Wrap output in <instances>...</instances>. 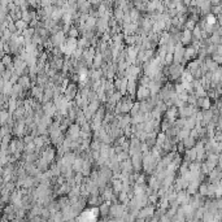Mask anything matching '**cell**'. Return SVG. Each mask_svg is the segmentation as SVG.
I'll return each mask as SVG.
<instances>
[{"mask_svg": "<svg viewBox=\"0 0 222 222\" xmlns=\"http://www.w3.org/2000/svg\"><path fill=\"white\" fill-rule=\"evenodd\" d=\"M111 205H112L111 201H103V203L99 205L100 218H101V220H104L105 217L109 216V213H111Z\"/></svg>", "mask_w": 222, "mask_h": 222, "instance_id": "16", "label": "cell"}, {"mask_svg": "<svg viewBox=\"0 0 222 222\" xmlns=\"http://www.w3.org/2000/svg\"><path fill=\"white\" fill-rule=\"evenodd\" d=\"M190 135H191V129H188V127H183V129H181L179 134H178V138H179L181 140H183V139L188 138Z\"/></svg>", "mask_w": 222, "mask_h": 222, "instance_id": "29", "label": "cell"}, {"mask_svg": "<svg viewBox=\"0 0 222 222\" xmlns=\"http://www.w3.org/2000/svg\"><path fill=\"white\" fill-rule=\"evenodd\" d=\"M220 101H221V104H222V98H221V99H220Z\"/></svg>", "mask_w": 222, "mask_h": 222, "instance_id": "41", "label": "cell"}, {"mask_svg": "<svg viewBox=\"0 0 222 222\" xmlns=\"http://www.w3.org/2000/svg\"><path fill=\"white\" fill-rule=\"evenodd\" d=\"M185 72L183 64H172L169 66V81L177 82L182 77V73Z\"/></svg>", "mask_w": 222, "mask_h": 222, "instance_id": "2", "label": "cell"}, {"mask_svg": "<svg viewBox=\"0 0 222 222\" xmlns=\"http://www.w3.org/2000/svg\"><path fill=\"white\" fill-rule=\"evenodd\" d=\"M129 78V77H127ZM138 79L137 78H129V83H127V94L130 95L131 98L135 99L137 96V91H138Z\"/></svg>", "mask_w": 222, "mask_h": 222, "instance_id": "10", "label": "cell"}, {"mask_svg": "<svg viewBox=\"0 0 222 222\" xmlns=\"http://www.w3.org/2000/svg\"><path fill=\"white\" fill-rule=\"evenodd\" d=\"M130 17H131V21L133 22H138L139 21V9L137 8H131L130 9Z\"/></svg>", "mask_w": 222, "mask_h": 222, "instance_id": "32", "label": "cell"}, {"mask_svg": "<svg viewBox=\"0 0 222 222\" xmlns=\"http://www.w3.org/2000/svg\"><path fill=\"white\" fill-rule=\"evenodd\" d=\"M65 34H66V33H64L63 30H60V31H57L56 34H51L50 40L52 42V44H53L55 47L56 46H61V44H64V43H65V40H66Z\"/></svg>", "mask_w": 222, "mask_h": 222, "instance_id": "8", "label": "cell"}, {"mask_svg": "<svg viewBox=\"0 0 222 222\" xmlns=\"http://www.w3.org/2000/svg\"><path fill=\"white\" fill-rule=\"evenodd\" d=\"M183 143H185V146H186V150H188V148H192V147H195L196 146V139L195 138H192V137H188V138H186V139H183Z\"/></svg>", "mask_w": 222, "mask_h": 222, "instance_id": "28", "label": "cell"}, {"mask_svg": "<svg viewBox=\"0 0 222 222\" xmlns=\"http://www.w3.org/2000/svg\"><path fill=\"white\" fill-rule=\"evenodd\" d=\"M68 35L69 37H73V38H79L81 31H79V29H78L77 26H72L70 30L68 31Z\"/></svg>", "mask_w": 222, "mask_h": 222, "instance_id": "30", "label": "cell"}, {"mask_svg": "<svg viewBox=\"0 0 222 222\" xmlns=\"http://www.w3.org/2000/svg\"><path fill=\"white\" fill-rule=\"evenodd\" d=\"M166 139H168V135H166V133H165V131L157 133V138H156V144H157V146H162Z\"/></svg>", "mask_w": 222, "mask_h": 222, "instance_id": "27", "label": "cell"}, {"mask_svg": "<svg viewBox=\"0 0 222 222\" xmlns=\"http://www.w3.org/2000/svg\"><path fill=\"white\" fill-rule=\"evenodd\" d=\"M104 56H103V53L101 52H96V55H95V57H94V61H92V68L94 69H100L103 66V64H104Z\"/></svg>", "mask_w": 222, "mask_h": 222, "instance_id": "19", "label": "cell"}, {"mask_svg": "<svg viewBox=\"0 0 222 222\" xmlns=\"http://www.w3.org/2000/svg\"><path fill=\"white\" fill-rule=\"evenodd\" d=\"M185 51L186 48L183 47L182 43H178L175 46V50H174V64H182L183 63V56H185Z\"/></svg>", "mask_w": 222, "mask_h": 222, "instance_id": "6", "label": "cell"}, {"mask_svg": "<svg viewBox=\"0 0 222 222\" xmlns=\"http://www.w3.org/2000/svg\"><path fill=\"white\" fill-rule=\"evenodd\" d=\"M138 152H142V140L138 137L133 135L130 138V148H129V153L130 156L138 153Z\"/></svg>", "mask_w": 222, "mask_h": 222, "instance_id": "4", "label": "cell"}, {"mask_svg": "<svg viewBox=\"0 0 222 222\" xmlns=\"http://www.w3.org/2000/svg\"><path fill=\"white\" fill-rule=\"evenodd\" d=\"M64 13L65 12L63 11V8H55L53 12H52V14H51V18L53 21H56V22H59L60 20H63Z\"/></svg>", "mask_w": 222, "mask_h": 222, "instance_id": "21", "label": "cell"}, {"mask_svg": "<svg viewBox=\"0 0 222 222\" xmlns=\"http://www.w3.org/2000/svg\"><path fill=\"white\" fill-rule=\"evenodd\" d=\"M208 178H209V182H212V183H217V182H220L222 179V168H220V166L214 168L209 173Z\"/></svg>", "mask_w": 222, "mask_h": 222, "instance_id": "14", "label": "cell"}, {"mask_svg": "<svg viewBox=\"0 0 222 222\" xmlns=\"http://www.w3.org/2000/svg\"><path fill=\"white\" fill-rule=\"evenodd\" d=\"M151 90L148 86H143V85H139L138 86V91H137V96L135 99L139 100V101H143V100H147L151 98Z\"/></svg>", "mask_w": 222, "mask_h": 222, "instance_id": "5", "label": "cell"}, {"mask_svg": "<svg viewBox=\"0 0 222 222\" xmlns=\"http://www.w3.org/2000/svg\"><path fill=\"white\" fill-rule=\"evenodd\" d=\"M91 46V42L88 38H86L85 35H82L81 38H78V47H81V48H88Z\"/></svg>", "mask_w": 222, "mask_h": 222, "instance_id": "23", "label": "cell"}, {"mask_svg": "<svg viewBox=\"0 0 222 222\" xmlns=\"http://www.w3.org/2000/svg\"><path fill=\"white\" fill-rule=\"evenodd\" d=\"M65 135L66 137H69L70 139H78L81 137V126L78 125L77 122H74V124H72L70 126H69V129L66 130V133H65Z\"/></svg>", "mask_w": 222, "mask_h": 222, "instance_id": "7", "label": "cell"}, {"mask_svg": "<svg viewBox=\"0 0 222 222\" xmlns=\"http://www.w3.org/2000/svg\"><path fill=\"white\" fill-rule=\"evenodd\" d=\"M212 56V59L214 60L216 63H218L220 65H222V55H218V53H213V55H211Z\"/></svg>", "mask_w": 222, "mask_h": 222, "instance_id": "39", "label": "cell"}, {"mask_svg": "<svg viewBox=\"0 0 222 222\" xmlns=\"http://www.w3.org/2000/svg\"><path fill=\"white\" fill-rule=\"evenodd\" d=\"M164 65H166V66H170L172 64H174V56L173 53H166V56H165L164 59Z\"/></svg>", "mask_w": 222, "mask_h": 222, "instance_id": "35", "label": "cell"}, {"mask_svg": "<svg viewBox=\"0 0 222 222\" xmlns=\"http://www.w3.org/2000/svg\"><path fill=\"white\" fill-rule=\"evenodd\" d=\"M192 39H194V35H192V30H188V29H185L182 31V35H181V43L183 46H190L192 43Z\"/></svg>", "mask_w": 222, "mask_h": 222, "instance_id": "13", "label": "cell"}, {"mask_svg": "<svg viewBox=\"0 0 222 222\" xmlns=\"http://www.w3.org/2000/svg\"><path fill=\"white\" fill-rule=\"evenodd\" d=\"M43 95H44V87H42V86H39V85H34L31 87V90H30V96L35 98L40 103H42Z\"/></svg>", "mask_w": 222, "mask_h": 222, "instance_id": "11", "label": "cell"}, {"mask_svg": "<svg viewBox=\"0 0 222 222\" xmlns=\"http://www.w3.org/2000/svg\"><path fill=\"white\" fill-rule=\"evenodd\" d=\"M196 107L198 108H201V109H209V108L212 107V103H211L209 96H200V98H198Z\"/></svg>", "mask_w": 222, "mask_h": 222, "instance_id": "18", "label": "cell"}, {"mask_svg": "<svg viewBox=\"0 0 222 222\" xmlns=\"http://www.w3.org/2000/svg\"><path fill=\"white\" fill-rule=\"evenodd\" d=\"M199 194H201L203 196H208V185L207 183H200V186H199Z\"/></svg>", "mask_w": 222, "mask_h": 222, "instance_id": "36", "label": "cell"}, {"mask_svg": "<svg viewBox=\"0 0 222 222\" xmlns=\"http://www.w3.org/2000/svg\"><path fill=\"white\" fill-rule=\"evenodd\" d=\"M205 21L208 24H212V25H216L217 24V18H216V14H208Z\"/></svg>", "mask_w": 222, "mask_h": 222, "instance_id": "38", "label": "cell"}, {"mask_svg": "<svg viewBox=\"0 0 222 222\" xmlns=\"http://www.w3.org/2000/svg\"><path fill=\"white\" fill-rule=\"evenodd\" d=\"M101 104H103V103H101V100H100V99H96V100H92V101H90V104H88V107H87V108L90 109V112H92L94 114H95V113H96V111L100 108V105H101Z\"/></svg>", "mask_w": 222, "mask_h": 222, "instance_id": "22", "label": "cell"}, {"mask_svg": "<svg viewBox=\"0 0 222 222\" xmlns=\"http://www.w3.org/2000/svg\"><path fill=\"white\" fill-rule=\"evenodd\" d=\"M100 218V211L99 207H88L85 208L81 212V214L77 217L78 221H95Z\"/></svg>", "mask_w": 222, "mask_h": 222, "instance_id": "1", "label": "cell"}, {"mask_svg": "<svg viewBox=\"0 0 222 222\" xmlns=\"http://www.w3.org/2000/svg\"><path fill=\"white\" fill-rule=\"evenodd\" d=\"M186 26H185V29H188V30H194L195 29V26L198 25V21H195L194 18H188L186 21V24H185Z\"/></svg>", "mask_w": 222, "mask_h": 222, "instance_id": "34", "label": "cell"}, {"mask_svg": "<svg viewBox=\"0 0 222 222\" xmlns=\"http://www.w3.org/2000/svg\"><path fill=\"white\" fill-rule=\"evenodd\" d=\"M138 113H140V101H139V100L134 103L131 111H130V114L131 116H135V114H138Z\"/></svg>", "mask_w": 222, "mask_h": 222, "instance_id": "33", "label": "cell"}, {"mask_svg": "<svg viewBox=\"0 0 222 222\" xmlns=\"http://www.w3.org/2000/svg\"><path fill=\"white\" fill-rule=\"evenodd\" d=\"M124 135L127 137V138H131L134 135V131H133L131 125H129V126H126V127H124Z\"/></svg>", "mask_w": 222, "mask_h": 222, "instance_id": "37", "label": "cell"}, {"mask_svg": "<svg viewBox=\"0 0 222 222\" xmlns=\"http://www.w3.org/2000/svg\"><path fill=\"white\" fill-rule=\"evenodd\" d=\"M37 166H38V169H39V170H40L42 173H44V172H47V170H50V166H51V165L47 162L46 159L39 157L38 161H37Z\"/></svg>", "mask_w": 222, "mask_h": 222, "instance_id": "20", "label": "cell"}, {"mask_svg": "<svg viewBox=\"0 0 222 222\" xmlns=\"http://www.w3.org/2000/svg\"><path fill=\"white\" fill-rule=\"evenodd\" d=\"M211 3H212L213 7H214V5H220V4H221V0H211Z\"/></svg>", "mask_w": 222, "mask_h": 222, "instance_id": "40", "label": "cell"}, {"mask_svg": "<svg viewBox=\"0 0 222 222\" xmlns=\"http://www.w3.org/2000/svg\"><path fill=\"white\" fill-rule=\"evenodd\" d=\"M198 56V51L194 48V47H187L186 51H185V56H183V63L182 64H186V63H190L192 60L196 59Z\"/></svg>", "mask_w": 222, "mask_h": 222, "instance_id": "12", "label": "cell"}, {"mask_svg": "<svg viewBox=\"0 0 222 222\" xmlns=\"http://www.w3.org/2000/svg\"><path fill=\"white\" fill-rule=\"evenodd\" d=\"M78 94H79V87H78V83H74V82H70V83L66 86V88L64 90V95L69 100H72V101L76 99Z\"/></svg>", "mask_w": 222, "mask_h": 222, "instance_id": "3", "label": "cell"}, {"mask_svg": "<svg viewBox=\"0 0 222 222\" xmlns=\"http://www.w3.org/2000/svg\"><path fill=\"white\" fill-rule=\"evenodd\" d=\"M14 24H16V27H17V30H18L20 33H22L25 29H27V27H29V22H26V21H25V20H22V18H20V20L14 21Z\"/></svg>", "mask_w": 222, "mask_h": 222, "instance_id": "24", "label": "cell"}, {"mask_svg": "<svg viewBox=\"0 0 222 222\" xmlns=\"http://www.w3.org/2000/svg\"><path fill=\"white\" fill-rule=\"evenodd\" d=\"M83 164H85V159L77 156V159H76V161H74V164H73V169L76 172H81L82 168H83Z\"/></svg>", "mask_w": 222, "mask_h": 222, "instance_id": "25", "label": "cell"}, {"mask_svg": "<svg viewBox=\"0 0 222 222\" xmlns=\"http://www.w3.org/2000/svg\"><path fill=\"white\" fill-rule=\"evenodd\" d=\"M18 83L22 86L24 90H26V91L31 90L33 82H31V78H30V74H25V76H21L20 79H18Z\"/></svg>", "mask_w": 222, "mask_h": 222, "instance_id": "17", "label": "cell"}, {"mask_svg": "<svg viewBox=\"0 0 222 222\" xmlns=\"http://www.w3.org/2000/svg\"><path fill=\"white\" fill-rule=\"evenodd\" d=\"M131 161L134 165V169L135 172H140L143 170V152H138V153L131 156Z\"/></svg>", "mask_w": 222, "mask_h": 222, "instance_id": "9", "label": "cell"}, {"mask_svg": "<svg viewBox=\"0 0 222 222\" xmlns=\"http://www.w3.org/2000/svg\"><path fill=\"white\" fill-rule=\"evenodd\" d=\"M17 108H18V101H17V99L9 98V101H8V111H9L11 114L17 109Z\"/></svg>", "mask_w": 222, "mask_h": 222, "instance_id": "26", "label": "cell"}, {"mask_svg": "<svg viewBox=\"0 0 222 222\" xmlns=\"http://www.w3.org/2000/svg\"><path fill=\"white\" fill-rule=\"evenodd\" d=\"M103 201H104V199L101 198V195H92V194H90L88 198H87V205H88V207H99Z\"/></svg>", "mask_w": 222, "mask_h": 222, "instance_id": "15", "label": "cell"}, {"mask_svg": "<svg viewBox=\"0 0 222 222\" xmlns=\"http://www.w3.org/2000/svg\"><path fill=\"white\" fill-rule=\"evenodd\" d=\"M11 117V113L8 109H2V113H0V120H2V125H5L7 120Z\"/></svg>", "mask_w": 222, "mask_h": 222, "instance_id": "31", "label": "cell"}]
</instances>
